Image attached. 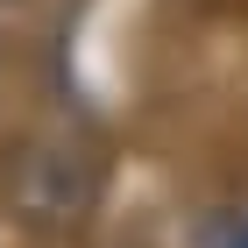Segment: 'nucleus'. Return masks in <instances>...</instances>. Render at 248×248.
<instances>
[{
  "instance_id": "f257e3e1",
  "label": "nucleus",
  "mask_w": 248,
  "mask_h": 248,
  "mask_svg": "<svg viewBox=\"0 0 248 248\" xmlns=\"http://www.w3.org/2000/svg\"><path fill=\"white\" fill-rule=\"evenodd\" d=\"M7 206L29 220V227H78L85 206L99 199V163L93 149L64 128H36L21 135L15 156H7Z\"/></svg>"
},
{
  "instance_id": "f03ea898",
  "label": "nucleus",
  "mask_w": 248,
  "mask_h": 248,
  "mask_svg": "<svg viewBox=\"0 0 248 248\" xmlns=\"http://www.w3.org/2000/svg\"><path fill=\"white\" fill-rule=\"evenodd\" d=\"M227 248H248V227H234V234H227Z\"/></svg>"
},
{
  "instance_id": "7ed1b4c3",
  "label": "nucleus",
  "mask_w": 248,
  "mask_h": 248,
  "mask_svg": "<svg viewBox=\"0 0 248 248\" xmlns=\"http://www.w3.org/2000/svg\"><path fill=\"white\" fill-rule=\"evenodd\" d=\"M0 7H21V0H0Z\"/></svg>"
}]
</instances>
